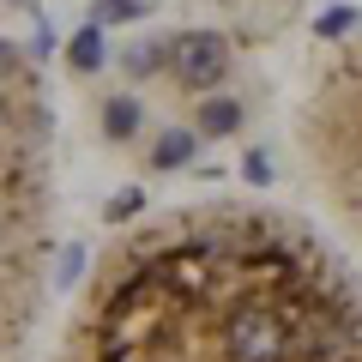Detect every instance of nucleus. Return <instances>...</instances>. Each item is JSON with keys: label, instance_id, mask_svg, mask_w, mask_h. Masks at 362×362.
I'll return each mask as SVG.
<instances>
[{"label": "nucleus", "instance_id": "2", "mask_svg": "<svg viewBox=\"0 0 362 362\" xmlns=\"http://www.w3.org/2000/svg\"><path fill=\"white\" fill-rule=\"evenodd\" d=\"M54 254V109L37 61L0 37V362H25Z\"/></svg>", "mask_w": 362, "mask_h": 362}, {"label": "nucleus", "instance_id": "7", "mask_svg": "<svg viewBox=\"0 0 362 362\" xmlns=\"http://www.w3.org/2000/svg\"><path fill=\"white\" fill-rule=\"evenodd\" d=\"M133 127H139V109L133 103H109V133H115V139H133Z\"/></svg>", "mask_w": 362, "mask_h": 362}, {"label": "nucleus", "instance_id": "6", "mask_svg": "<svg viewBox=\"0 0 362 362\" xmlns=\"http://www.w3.org/2000/svg\"><path fill=\"white\" fill-rule=\"evenodd\" d=\"M187 157H194V133H175V127H169L163 139H157L151 163H157V169H181V163H187Z\"/></svg>", "mask_w": 362, "mask_h": 362}, {"label": "nucleus", "instance_id": "4", "mask_svg": "<svg viewBox=\"0 0 362 362\" xmlns=\"http://www.w3.org/2000/svg\"><path fill=\"white\" fill-rule=\"evenodd\" d=\"M163 66L169 78H175L181 90H211L223 85V73H230V49H223V37H211V30H187V37H175L163 49Z\"/></svg>", "mask_w": 362, "mask_h": 362}, {"label": "nucleus", "instance_id": "3", "mask_svg": "<svg viewBox=\"0 0 362 362\" xmlns=\"http://www.w3.org/2000/svg\"><path fill=\"white\" fill-rule=\"evenodd\" d=\"M296 139L326 206L362 242V18H350V37H332V49L308 73Z\"/></svg>", "mask_w": 362, "mask_h": 362}, {"label": "nucleus", "instance_id": "1", "mask_svg": "<svg viewBox=\"0 0 362 362\" xmlns=\"http://www.w3.org/2000/svg\"><path fill=\"white\" fill-rule=\"evenodd\" d=\"M54 362H362V284L290 211L175 206L115 235Z\"/></svg>", "mask_w": 362, "mask_h": 362}, {"label": "nucleus", "instance_id": "5", "mask_svg": "<svg viewBox=\"0 0 362 362\" xmlns=\"http://www.w3.org/2000/svg\"><path fill=\"white\" fill-rule=\"evenodd\" d=\"M199 127H206V139H230V133L242 127V103H235V97H211V103L199 109Z\"/></svg>", "mask_w": 362, "mask_h": 362}]
</instances>
